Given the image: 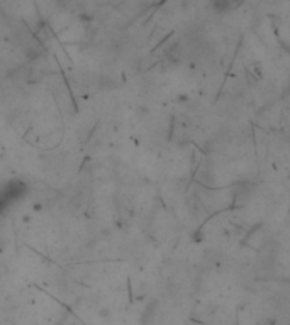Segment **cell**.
Segmentation results:
<instances>
[{
  "label": "cell",
  "instance_id": "6da1fadb",
  "mask_svg": "<svg viewBox=\"0 0 290 325\" xmlns=\"http://www.w3.org/2000/svg\"><path fill=\"white\" fill-rule=\"evenodd\" d=\"M234 4L236 0H210V7L218 14H226L229 10H233Z\"/></svg>",
  "mask_w": 290,
  "mask_h": 325
}]
</instances>
